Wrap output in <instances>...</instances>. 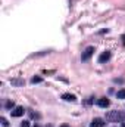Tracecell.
I'll return each instance as SVG.
<instances>
[{"instance_id":"cell-16","label":"cell","mask_w":125,"mask_h":127,"mask_svg":"<svg viewBox=\"0 0 125 127\" xmlns=\"http://www.w3.org/2000/svg\"><path fill=\"white\" fill-rule=\"evenodd\" d=\"M61 127H69V126H68V124H62Z\"/></svg>"},{"instance_id":"cell-3","label":"cell","mask_w":125,"mask_h":127,"mask_svg":"<svg viewBox=\"0 0 125 127\" xmlns=\"http://www.w3.org/2000/svg\"><path fill=\"white\" fill-rule=\"evenodd\" d=\"M24 108L22 106H15L12 111H10V114H12V117H15V118H18V117H22L24 115Z\"/></svg>"},{"instance_id":"cell-11","label":"cell","mask_w":125,"mask_h":127,"mask_svg":"<svg viewBox=\"0 0 125 127\" xmlns=\"http://www.w3.org/2000/svg\"><path fill=\"white\" fill-rule=\"evenodd\" d=\"M0 121H1V126H3V127H7V126H9V123H7V120H6L4 117H1V118H0Z\"/></svg>"},{"instance_id":"cell-5","label":"cell","mask_w":125,"mask_h":127,"mask_svg":"<svg viewBox=\"0 0 125 127\" xmlns=\"http://www.w3.org/2000/svg\"><path fill=\"white\" fill-rule=\"evenodd\" d=\"M97 105H99L100 108H107V106L110 105V100H109L107 97H100V99L97 100Z\"/></svg>"},{"instance_id":"cell-1","label":"cell","mask_w":125,"mask_h":127,"mask_svg":"<svg viewBox=\"0 0 125 127\" xmlns=\"http://www.w3.org/2000/svg\"><path fill=\"white\" fill-rule=\"evenodd\" d=\"M106 121H110V123H124L125 111H109L106 114Z\"/></svg>"},{"instance_id":"cell-19","label":"cell","mask_w":125,"mask_h":127,"mask_svg":"<svg viewBox=\"0 0 125 127\" xmlns=\"http://www.w3.org/2000/svg\"><path fill=\"white\" fill-rule=\"evenodd\" d=\"M34 127H40V126H38V124H35V126H34Z\"/></svg>"},{"instance_id":"cell-9","label":"cell","mask_w":125,"mask_h":127,"mask_svg":"<svg viewBox=\"0 0 125 127\" xmlns=\"http://www.w3.org/2000/svg\"><path fill=\"white\" fill-rule=\"evenodd\" d=\"M116 97L118 99H125V89H121L116 92Z\"/></svg>"},{"instance_id":"cell-13","label":"cell","mask_w":125,"mask_h":127,"mask_svg":"<svg viewBox=\"0 0 125 127\" xmlns=\"http://www.w3.org/2000/svg\"><path fill=\"white\" fill-rule=\"evenodd\" d=\"M13 106H15V103H13V102H10V100L6 103V108H7V109H10V108H13Z\"/></svg>"},{"instance_id":"cell-12","label":"cell","mask_w":125,"mask_h":127,"mask_svg":"<svg viewBox=\"0 0 125 127\" xmlns=\"http://www.w3.org/2000/svg\"><path fill=\"white\" fill-rule=\"evenodd\" d=\"M30 115H31V118H40V114H37V112H30Z\"/></svg>"},{"instance_id":"cell-14","label":"cell","mask_w":125,"mask_h":127,"mask_svg":"<svg viewBox=\"0 0 125 127\" xmlns=\"http://www.w3.org/2000/svg\"><path fill=\"white\" fill-rule=\"evenodd\" d=\"M21 127H30V121H22L21 123Z\"/></svg>"},{"instance_id":"cell-17","label":"cell","mask_w":125,"mask_h":127,"mask_svg":"<svg viewBox=\"0 0 125 127\" xmlns=\"http://www.w3.org/2000/svg\"><path fill=\"white\" fill-rule=\"evenodd\" d=\"M122 127H125V121H124V123H122Z\"/></svg>"},{"instance_id":"cell-6","label":"cell","mask_w":125,"mask_h":127,"mask_svg":"<svg viewBox=\"0 0 125 127\" xmlns=\"http://www.w3.org/2000/svg\"><path fill=\"white\" fill-rule=\"evenodd\" d=\"M103 126H104V120L103 118H94L91 121V124H90V127H103Z\"/></svg>"},{"instance_id":"cell-2","label":"cell","mask_w":125,"mask_h":127,"mask_svg":"<svg viewBox=\"0 0 125 127\" xmlns=\"http://www.w3.org/2000/svg\"><path fill=\"white\" fill-rule=\"evenodd\" d=\"M94 55V47L93 46H88L84 52H83V55H81V61L83 62H87V61H90V58Z\"/></svg>"},{"instance_id":"cell-8","label":"cell","mask_w":125,"mask_h":127,"mask_svg":"<svg viewBox=\"0 0 125 127\" xmlns=\"http://www.w3.org/2000/svg\"><path fill=\"white\" fill-rule=\"evenodd\" d=\"M10 83H12L13 86H24V84H25V81H24L22 78H13V80H10Z\"/></svg>"},{"instance_id":"cell-4","label":"cell","mask_w":125,"mask_h":127,"mask_svg":"<svg viewBox=\"0 0 125 127\" xmlns=\"http://www.w3.org/2000/svg\"><path fill=\"white\" fill-rule=\"evenodd\" d=\"M110 56H112V53L109 52V50H106V52H103L100 56H99V64H104L107 62L109 59H110Z\"/></svg>"},{"instance_id":"cell-18","label":"cell","mask_w":125,"mask_h":127,"mask_svg":"<svg viewBox=\"0 0 125 127\" xmlns=\"http://www.w3.org/2000/svg\"><path fill=\"white\" fill-rule=\"evenodd\" d=\"M47 127H53V126H52V124H49V126H47Z\"/></svg>"},{"instance_id":"cell-10","label":"cell","mask_w":125,"mask_h":127,"mask_svg":"<svg viewBox=\"0 0 125 127\" xmlns=\"http://www.w3.org/2000/svg\"><path fill=\"white\" fill-rule=\"evenodd\" d=\"M31 83H32V84H35V83H41V77H32Z\"/></svg>"},{"instance_id":"cell-15","label":"cell","mask_w":125,"mask_h":127,"mask_svg":"<svg viewBox=\"0 0 125 127\" xmlns=\"http://www.w3.org/2000/svg\"><path fill=\"white\" fill-rule=\"evenodd\" d=\"M122 40H124V44H125V34L122 35Z\"/></svg>"},{"instance_id":"cell-7","label":"cell","mask_w":125,"mask_h":127,"mask_svg":"<svg viewBox=\"0 0 125 127\" xmlns=\"http://www.w3.org/2000/svg\"><path fill=\"white\" fill-rule=\"evenodd\" d=\"M62 99L63 100H66V102H75V100H77L75 95H71V93H63Z\"/></svg>"}]
</instances>
